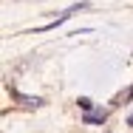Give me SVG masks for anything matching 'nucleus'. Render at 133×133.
Here are the masks:
<instances>
[{"label":"nucleus","instance_id":"obj_1","mask_svg":"<svg viewBox=\"0 0 133 133\" xmlns=\"http://www.w3.org/2000/svg\"><path fill=\"white\" fill-rule=\"evenodd\" d=\"M105 116H108L105 110H88L82 119H85V122H105Z\"/></svg>","mask_w":133,"mask_h":133},{"label":"nucleus","instance_id":"obj_2","mask_svg":"<svg viewBox=\"0 0 133 133\" xmlns=\"http://www.w3.org/2000/svg\"><path fill=\"white\" fill-rule=\"evenodd\" d=\"M128 125H133V113H130V116H128Z\"/></svg>","mask_w":133,"mask_h":133}]
</instances>
